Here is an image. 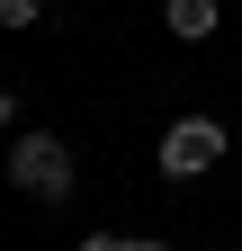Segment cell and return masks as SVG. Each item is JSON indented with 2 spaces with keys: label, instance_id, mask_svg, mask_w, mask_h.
<instances>
[{
  "label": "cell",
  "instance_id": "3957f363",
  "mask_svg": "<svg viewBox=\"0 0 242 251\" xmlns=\"http://www.w3.org/2000/svg\"><path fill=\"white\" fill-rule=\"evenodd\" d=\"M216 18H224L216 0H162V27H170L179 45H206V36H216Z\"/></svg>",
  "mask_w": 242,
  "mask_h": 251
},
{
  "label": "cell",
  "instance_id": "5b68a950",
  "mask_svg": "<svg viewBox=\"0 0 242 251\" xmlns=\"http://www.w3.org/2000/svg\"><path fill=\"white\" fill-rule=\"evenodd\" d=\"M36 9L45 0H0V27H36Z\"/></svg>",
  "mask_w": 242,
  "mask_h": 251
},
{
  "label": "cell",
  "instance_id": "6da1fadb",
  "mask_svg": "<svg viewBox=\"0 0 242 251\" xmlns=\"http://www.w3.org/2000/svg\"><path fill=\"white\" fill-rule=\"evenodd\" d=\"M72 179H81V162H72L63 135H18V144H9V188H27V198H45V206H63Z\"/></svg>",
  "mask_w": 242,
  "mask_h": 251
},
{
  "label": "cell",
  "instance_id": "277c9868",
  "mask_svg": "<svg viewBox=\"0 0 242 251\" xmlns=\"http://www.w3.org/2000/svg\"><path fill=\"white\" fill-rule=\"evenodd\" d=\"M81 251H170V242H153V233H90Z\"/></svg>",
  "mask_w": 242,
  "mask_h": 251
},
{
  "label": "cell",
  "instance_id": "7a4b0ae2",
  "mask_svg": "<svg viewBox=\"0 0 242 251\" xmlns=\"http://www.w3.org/2000/svg\"><path fill=\"white\" fill-rule=\"evenodd\" d=\"M153 162H162V179H197V171H216V162H224V126H216V117H170Z\"/></svg>",
  "mask_w": 242,
  "mask_h": 251
},
{
  "label": "cell",
  "instance_id": "8992f818",
  "mask_svg": "<svg viewBox=\"0 0 242 251\" xmlns=\"http://www.w3.org/2000/svg\"><path fill=\"white\" fill-rule=\"evenodd\" d=\"M9 117H18V90H9V81H0V126H9Z\"/></svg>",
  "mask_w": 242,
  "mask_h": 251
}]
</instances>
